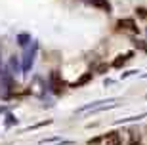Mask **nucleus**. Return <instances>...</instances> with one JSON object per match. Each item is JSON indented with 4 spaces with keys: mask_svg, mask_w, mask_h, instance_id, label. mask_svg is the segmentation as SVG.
Returning <instances> with one entry per match:
<instances>
[{
    "mask_svg": "<svg viewBox=\"0 0 147 145\" xmlns=\"http://www.w3.org/2000/svg\"><path fill=\"white\" fill-rule=\"evenodd\" d=\"M50 88H52V92H54L55 96H59L61 92H63V88H65V82H63V78H61V75L57 71L50 73Z\"/></svg>",
    "mask_w": 147,
    "mask_h": 145,
    "instance_id": "obj_1",
    "label": "nucleus"
},
{
    "mask_svg": "<svg viewBox=\"0 0 147 145\" xmlns=\"http://www.w3.org/2000/svg\"><path fill=\"white\" fill-rule=\"evenodd\" d=\"M117 27L124 29V31H134V32L138 31V25H136L134 19H119V21H117Z\"/></svg>",
    "mask_w": 147,
    "mask_h": 145,
    "instance_id": "obj_2",
    "label": "nucleus"
},
{
    "mask_svg": "<svg viewBox=\"0 0 147 145\" xmlns=\"http://www.w3.org/2000/svg\"><path fill=\"white\" fill-rule=\"evenodd\" d=\"M90 80H92V73H86V75H82L76 82H73L71 86H73V88H80V86H84V84H88Z\"/></svg>",
    "mask_w": 147,
    "mask_h": 145,
    "instance_id": "obj_3",
    "label": "nucleus"
},
{
    "mask_svg": "<svg viewBox=\"0 0 147 145\" xmlns=\"http://www.w3.org/2000/svg\"><path fill=\"white\" fill-rule=\"evenodd\" d=\"M105 141L109 145H122V140H120V136L117 134V132H111V134L105 138Z\"/></svg>",
    "mask_w": 147,
    "mask_h": 145,
    "instance_id": "obj_4",
    "label": "nucleus"
},
{
    "mask_svg": "<svg viewBox=\"0 0 147 145\" xmlns=\"http://www.w3.org/2000/svg\"><path fill=\"white\" fill-rule=\"evenodd\" d=\"M92 4L96 6V8H99V10L111 11V4H109V2H107V0H92Z\"/></svg>",
    "mask_w": 147,
    "mask_h": 145,
    "instance_id": "obj_5",
    "label": "nucleus"
},
{
    "mask_svg": "<svg viewBox=\"0 0 147 145\" xmlns=\"http://www.w3.org/2000/svg\"><path fill=\"white\" fill-rule=\"evenodd\" d=\"M130 57V54H126V55H119V57L113 61V67H122V65L126 63V59Z\"/></svg>",
    "mask_w": 147,
    "mask_h": 145,
    "instance_id": "obj_6",
    "label": "nucleus"
},
{
    "mask_svg": "<svg viewBox=\"0 0 147 145\" xmlns=\"http://www.w3.org/2000/svg\"><path fill=\"white\" fill-rule=\"evenodd\" d=\"M17 40H19V44H21V46H25V44H27V40H29V34H19V38H17Z\"/></svg>",
    "mask_w": 147,
    "mask_h": 145,
    "instance_id": "obj_7",
    "label": "nucleus"
},
{
    "mask_svg": "<svg viewBox=\"0 0 147 145\" xmlns=\"http://www.w3.org/2000/svg\"><path fill=\"white\" fill-rule=\"evenodd\" d=\"M138 16H140V17H147V10H145V8H138Z\"/></svg>",
    "mask_w": 147,
    "mask_h": 145,
    "instance_id": "obj_8",
    "label": "nucleus"
},
{
    "mask_svg": "<svg viewBox=\"0 0 147 145\" xmlns=\"http://www.w3.org/2000/svg\"><path fill=\"white\" fill-rule=\"evenodd\" d=\"M136 46H138V48H142V50H145V52H147V44H143L142 40H138V42H136Z\"/></svg>",
    "mask_w": 147,
    "mask_h": 145,
    "instance_id": "obj_9",
    "label": "nucleus"
},
{
    "mask_svg": "<svg viewBox=\"0 0 147 145\" xmlns=\"http://www.w3.org/2000/svg\"><path fill=\"white\" fill-rule=\"evenodd\" d=\"M107 71V65H99L98 67V73H105Z\"/></svg>",
    "mask_w": 147,
    "mask_h": 145,
    "instance_id": "obj_10",
    "label": "nucleus"
},
{
    "mask_svg": "<svg viewBox=\"0 0 147 145\" xmlns=\"http://www.w3.org/2000/svg\"><path fill=\"white\" fill-rule=\"evenodd\" d=\"M132 145H140V143H136V141H134V143H132Z\"/></svg>",
    "mask_w": 147,
    "mask_h": 145,
    "instance_id": "obj_11",
    "label": "nucleus"
}]
</instances>
